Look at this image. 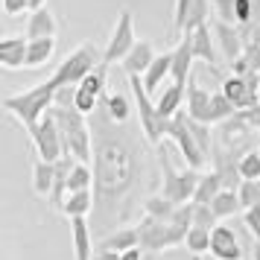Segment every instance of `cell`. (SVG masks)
Segmentation results:
<instances>
[{
    "label": "cell",
    "instance_id": "cell-38",
    "mask_svg": "<svg viewBox=\"0 0 260 260\" xmlns=\"http://www.w3.org/2000/svg\"><path fill=\"white\" fill-rule=\"evenodd\" d=\"M6 15H24L29 12V0H0Z\"/></svg>",
    "mask_w": 260,
    "mask_h": 260
},
{
    "label": "cell",
    "instance_id": "cell-29",
    "mask_svg": "<svg viewBox=\"0 0 260 260\" xmlns=\"http://www.w3.org/2000/svg\"><path fill=\"white\" fill-rule=\"evenodd\" d=\"M100 108H103L114 123H126L129 114H132L129 100H126L123 94H106V96H103V103H100Z\"/></svg>",
    "mask_w": 260,
    "mask_h": 260
},
{
    "label": "cell",
    "instance_id": "cell-22",
    "mask_svg": "<svg viewBox=\"0 0 260 260\" xmlns=\"http://www.w3.org/2000/svg\"><path fill=\"white\" fill-rule=\"evenodd\" d=\"M167 76H173V50L170 53H158L152 61V68L143 73V88L152 94V91H158L161 85H164Z\"/></svg>",
    "mask_w": 260,
    "mask_h": 260
},
{
    "label": "cell",
    "instance_id": "cell-20",
    "mask_svg": "<svg viewBox=\"0 0 260 260\" xmlns=\"http://www.w3.org/2000/svg\"><path fill=\"white\" fill-rule=\"evenodd\" d=\"M56 29H59V21H56V15L50 12L47 6L29 12V18H26V38L29 41H36V38H56Z\"/></svg>",
    "mask_w": 260,
    "mask_h": 260
},
{
    "label": "cell",
    "instance_id": "cell-17",
    "mask_svg": "<svg viewBox=\"0 0 260 260\" xmlns=\"http://www.w3.org/2000/svg\"><path fill=\"white\" fill-rule=\"evenodd\" d=\"M190 41H193V56H196V61H205V64H216V36H213V29L208 24L196 26L193 32H190Z\"/></svg>",
    "mask_w": 260,
    "mask_h": 260
},
{
    "label": "cell",
    "instance_id": "cell-12",
    "mask_svg": "<svg viewBox=\"0 0 260 260\" xmlns=\"http://www.w3.org/2000/svg\"><path fill=\"white\" fill-rule=\"evenodd\" d=\"M243 246L237 240L234 228L228 225H216L211 231V257L213 260H243Z\"/></svg>",
    "mask_w": 260,
    "mask_h": 260
},
{
    "label": "cell",
    "instance_id": "cell-16",
    "mask_svg": "<svg viewBox=\"0 0 260 260\" xmlns=\"http://www.w3.org/2000/svg\"><path fill=\"white\" fill-rule=\"evenodd\" d=\"M193 61H196V56H193V41H190V36H181V41L173 47V76H170V79L187 85L190 71H193Z\"/></svg>",
    "mask_w": 260,
    "mask_h": 260
},
{
    "label": "cell",
    "instance_id": "cell-37",
    "mask_svg": "<svg viewBox=\"0 0 260 260\" xmlns=\"http://www.w3.org/2000/svg\"><path fill=\"white\" fill-rule=\"evenodd\" d=\"M193 6V0H176V29L184 32V21H187V12Z\"/></svg>",
    "mask_w": 260,
    "mask_h": 260
},
{
    "label": "cell",
    "instance_id": "cell-18",
    "mask_svg": "<svg viewBox=\"0 0 260 260\" xmlns=\"http://www.w3.org/2000/svg\"><path fill=\"white\" fill-rule=\"evenodd\" d=\"M211 91H205L193 76H190L187 82V114L193 120H199V123H208L211 120ZM211 126V123H208Z\"/></svg>",
    "mask_w": 260,
    "mask_h": 260
},
{
    "label": "cell",
    "instance_id": "cell-5",
    "mask_svg": "<svg viewBox=\"0 0 260 260\" xmlns=\"http://www.w3.org/2000/svg\"><path fill=\"white\" fill-rule=\"evenodd\" d=\"M103 64V53L91 44V41H85V44H79V47L73 50L71 56H64V59L59 61V68L50 73L47 79L56 88H64V85H79L88 76V73H94L96 68Z\"/></svg>",
    "mask_w": 260,
    "mask_h": 260
},
{
    "label": "cell",
    "instance_id": "cell-36",
    "mask_svg": "<svg viewBox=\"0 0 260 260\" xmlns=\"http://www.w3.org/2000/svg\"><path fill=\"white\" fill-rule=\"evenodd\" d=\"M213 6H216V21H222V24H234V26H237L234 0H213Z\"/></svg>",
    "mask_w": 260,
    "mask_h": 260
},
{
    "label": "cell",
    "instance_id": "cell-24",
    "mask_svg": "<svg viewBox=\"0 0 260 260\" xmlns=\"http://www.w3.org/2000/svg\"><path fill=\"white\" fill-rule=\"evenodd\" d=\"M53 184H56V167L50 164V161H41L38 158L36 164H32V190H36V196L50 199Z\"/></svg>",
    "mask_w": 260,
    "mask_h": 260
},
{
    "label": "cell",
    "instance_id": "cell-6",
    "mask_svg": "<svg viewBox=\"0 0 260 260\" xmlns=\"http://www.w3.org/2000/svg\"><path fill=\"white\" fill-rule=\"evenodd\" d=\"M129 88H132V96H135V106H138V123H141L143 138L158 146L161 138H167L170 120H164L161 114H158V106L149 100V91L143 88L141 76H129Z\"/></svg>",
    "mask_w": 260,
    "mask_h": 260
},
{
    "label": "cell",
    "instance_id": "cell-25",
    "mask_svg": "<svg viewBox=\"0 0 260 260\" xmlns=\"http://www.w3.org/2000/svg\"><path fill=\"white\" fill-rule=\"evenodd\" d=\"M222 190H225V178L219 176V170H211V173H205V176L199 178V187H196L193 202H199V205H211Z\"/></svg>",
    "mask_w": 260,
    "mask_h": 260
},
{
    "label": "cell",
    "instance_id": "cell-35",
    "mask_svg": "<svg viewBox=\"0 0 260 260\" xmlns=\"http://www.w3.org/2000/svg\"><path fill=\"white\" fill-rule=\"evenodd\" d=\"M243 222H246V228L251 231L254 243H260V205H254V208H246V213H243Z\"/></svg>",
    "mask_w": 260,
    "mask_h": 260
},
{
    "label": "cell",
    "instance_id": "cell-8",
    "mask_svg": "<svg viewBox=\"0 0 260 260\" xmlns=\"http://www.w3.org/2000/svg\"><path fill=\"white\" fill-rule=\"evenodd\" d=\"M138 44V36H135V21H132L129 9H120L117 24L111 29V36L106 41V50H103V61L106 64H114V61H123Z\"/></svg>",
    "mask_w": 260,
    "mask_h": 260
},
{
    "label": "cell",
    "instance_id": "cell-15",
    "mask_svg": "<svg viewBox=\"0 0 260 260\" xmlns=\"http://www.w3.org/2000/svg\"><path fill=\"white\" fill-rule=\"evenodd\" d=\"M155 56H158V53H155V44L149 41V38H141V41L135 44V50H132L120 64H123L126 76H143V73L152 68Z\"/></svg>",
    "mask_w": 260,
    "mask_h": 260
},
{
    "label": "cell",
    "instance_id": "cell-1",
    "mask_svg": "<svg viewBox=\"0 0 260 260\" xmlns=\"http://www.w3.org/2000/svg\"><path fill=\"white\" fill-rule=\"evenodd\" d=\"M94 132V234L106 237L123 228L135 213L138 193L143 187L146 155L141 141L126 129V123H114L103 108L91 114Z\"/></svg>",
    "mask_w": 260,
    "mask_h": 260
},
{
    "label": "cell",
    "instance_id": "cell-44",
    "mask_svg": "<svg viewBox=\"0 0 260 260\" xmlns=\"http://www.w3.org/2000/svg\"><path fill=\"white\" fill-rule=\"evenodd\" d=\"M190 260H208V257H190ZM213 260V257H211Z\"/></svg>",
    "mask_w": 260,
    "mask_h": 260
},
{
    "label": "cell",
    "instance_id": "cell-23",
    "mask_svg": "<svg viewBox=\"0 0 260 260\" xmlns=\"http://www.w3.org/2000/svg\"><path fill=\"white\" fill-rule=\"evenodd\" d=\"M61 213L68 219L76 216H91L94 213V190H82V193H68V199L61 205Z\"/></svg>",
    "mask_w": 260,
    "mask_h": 260
},
{
    "label": "cell",
    "instance_id": "cell-32",
    "mask_svg": "<svg viewBox=\"0 0 260 260\" xmlns=\"http://www.w3.org/2000/svg\"><path fill=\"white\" fill-rule=\"evenodd\" d=\"M237 173L243 181H260V149H246V155L237 161Z\"/></svg>",
    "mask_w": 260,
    "mask_h": 260
},
{
    "label": "cell",
    "instance_id": "cell-28",
    "mask_svg": "<svg viewBox=\"0 0 260 260\" xmlns=\"http://www.w3.org/2000/svg\"><path fill=\"white\" fill-rule=\"evenodd\" d=\"M82 190H94V170H91V164L76 161V167L68 176V193H82Z\"/></svg>",
    "mask_w": 260,
    "mask_h": 260
},
{
    "label": "cell",
    "instance_id": "cell-19",
    "mask_svg": "<svg viewBox=\"0 0 260 260\" xmlns=\"http://www.w3.org/2000/svg\"><path fill=\"white\" fill-rule=\"evenodd\" d=\"M141 246V234H138V225H123L117 231H111L100 240V251H129V248H138Z\"/></svg>",
    "mask_w": 260,
    "mask_h": 260
},
{
    "label": "cell",
    "instance_id": "cell-31",
    "mask_svg": "<svg viewBox=\"0 0 260 260\" xmlns=\"http://www.w3.org/2000/svg\"><path fill=\"white\" fill-rule=\"evenodd\" d=\"M184 246L193 257H202L205 251H211V231L208 228H199V225H193L187 231V240H184Z\"/></svg>",
    "mask_w": 260,
    "mask_h": 260
},
{
    "label": "cell",
    "instance_id": "cell-42",
    "mask_svg": "<svg viewBox=\"0 0 260 260\" xmlns=\"http://www.w3.org/2000/svg\"><path fill=\"white\" fill-rule=\"evenodd\" d=\"M44 3H47V0H29V12H36V9H44Z\"/></svg>",
    "mask_w": 260,
    "mask_h": 260
},
{
    "label": "cell",
    "instance_id": "cell-14",
    "mask_svg": "<svg viewBox=\"0 0 260 260\" xmlns=\"http://www.w3.org/2000/svg\"><path fill=\"white\" fill-rule=\"evenodd\" d=\"M71 240H73V260H94V228L88 216L71 219Z\"/></svg>",
    "mask_w": 260,
    "mask_h": 260
},
{
    "label": "cell",
    "instance_id": "cell-21",
    "mask_svg": "<svg viewBox=\"0 0 260 260\" xmlns=\"http://www.w3.org/2000/svg\"><path fill=\"white\" fill-rule=\"evenodd\" d=\"M184 96H187V85L181 82H170L158 94V100H155V106H158V114L164 120H173L178 114V108H181V103H184Z\"/></svg>",
    "mask_w": 260,
    "mask_h": 260
},
{
    "label": "cell",
    "instance_id": "cell-9",
    "mask_svg": "<svg viewBox=\"0 0 260 260\" xmlns=\"http://www.w3.org/2000/svg\"><path fill=\"white\" fill-rule=\"evenodd\" d=\"M167 138H173V143L178 146V152H181V158L187 161V167L199 170V167L208 161V155L202 152V146L196 143L193 132H190V117L187 114L178 111L176 117L170 120V126H167Z\"/></svg>",
    "mask_w": 260,
    "mask_h": 260
},
{
    "label": "cell",
    "instance_id": "cell-26",
    "mask_svg": "<svg viewBox=\"0 0 260 260\" xmlns=\"http://www.w3.org/2000/svg\"><path fill=\"white\" fill-rule=\"evenodd\" d=\"M56 53V38H36L29 41V53H26V68H41L47 64Z\"/></svg>",
    "mask_w": 260,
    "mask_h": 260
},
{
    "label": "cell",
    "instance_id": "cell-27",
    "mask_svg": "<svg viewBox=\"0 0 260 260\" xmlns=\"http://www.w3.org/2000/svg\"><path fill=\"white\" fill-rule=\"evenodd\" d=\"M176 208L178 205H173V202L167 199V196H161V193H155V196H149V199H143V213L152 216V219H164V222H170L173 213H176Z\"/></svg>",
    "mask_w": 260,
    "mask_h": 260
},
{
    "label": "cell",
    "instance_id": "cell-39",
    "mask_svg": "<svg viewBox=\"0 0 260 260\" xmlns=\"http://www.w3.org/2000/svg\"><path fill=\"white\" fill-rule=\"evenodd\" d=\"M240 117L246 120L251 129H257V132H260V103H257L254 108H248V111H240Z\"/></svg>",
    "mask_w": 260,
    "mask_h": 260
},
{
    "label": "cell",
    "instance_id": "cell-11",
    "mask_svg": "<svg viewBox=\"0 0 260 260\" xmlns=\"http://www.w3.org/2000/svg\"><path fill=\"white\" fill-rule=\"evenodd\" d=\"M213 36H216V47H219V53L225 56L228 64H234L237 59L246 56V38L240 32V26L216 21V24H213Z\"/></svg>",
    "mask_w": 260,
    "mask_h": 260
},
{
    "label": "cell",
    "instance_id": "cell-33",
    "mask_svg": "<svg viewBox=\"0 0 260 260\" xmlns=\"http://www.w3.org/2000/svg\"><path fill=\"white\" fill-rule=\"evenodd\" d=\"M193 225H199V228H208L213 231L216 228V213H213L211 205H199V202H193Z\"/></svg>",
    "mask_w": 260,
    "mask_h": 260
},
{
    "label": "cell",
    "instance_id": "cell-43",
    "mask_svg": "<svg viewBox=\"0 0 260 260\" xmlns=\"http://www.w3.org/2000/svg\"><path fill=\"white\" fill-rule=\"evenodd\" d=\"M254 260H260V243H254Z\"/></svg>",
    "mask_w": 260,
    "mask_h": 260
},
{
    "label": "cell",
    "instance_id": "cell-40",
    "mask_svg": "<svg viewBox=\"0 0 260 260\" xmlns=\"http://www.w3.org/2000/svg\"><path fill=\"white\" fill-rule=\"evenodd\" d=\"M120 260H143V248L141 246L129 248V251H123V254H120Z\"/></svg>",
    "mask_w": 260,
    "mask_h": 260
},
{
    "label": "cell",
    "instance_id": "cell-2",
    "mask_svg": "<svg viewBox=\"0 0 260 260\" xmlns=\"http://www.w3.org/2000/svg\"><path fill=\"white\" fill-rule=\"evenodd\" d=\"M50 114L59 123L61 141H64V152L73 155V158L82 161V164H91V158H94V132H91V120L85 117L82 111H76V108H61V106H53Z\"/></svg>",
    "mask_w": 260,
    "mask_h": 260
},
{
    "label": "cell",
    "instance_id": "cell-13",
    "mask_svg": "<svg viewBox=\"0 0 260 260\" xmlns=\"http://www.w3.org/2000/svg\"><path fill=\"white\" fill-rule=\"evenodd\" d=\"M26 53H29V38L26 36L0 38V64L6 71H21V68H26Z\"/></svg>",
    "mask_w": 260,
    "mask_h": 260
},
{
    "label": "cell",
    "instance_id": "cell-4",
    "mask_svg": "<svg viewBox=\"0 0 260 260\" xmlns=\"http://www.w3.org/2000/svg\"><path fill=\"white\" fill-rule=\"evenodd\" d=\"M158 167H161V196L173 202V205H187L196 196V187H199V173L187 167V170H176L170 155H167V146L158 143Z\"/></svg>",
    "mask_w": 260,
    "mask_h": 260
},
{
    "label": "cell",
    "instance_id": "cell-34",
    "mask_svg": "<svg viewBox=\"0 0 260 260\" xmlns=\"http://www.w3.org/2000/svg\"><path fill=\"white\" fill-rule=\"evenodd\" d=\"M237 193H240V205H243V208L260 205V181H243V184L237 187Z\"/></svg>",
    "mask_w": 260,
    "mask_h": 260
},
{
    "label": "cell",
    "instance_id": "cell-10",
    "mask_svg": "<svg viewBox=\"0 0 260 260\" xmlns=\"http://www.w3.org/2000/svg\"><path fill=\"white\" fill-rule=\"evenodd\" d=\"M228 100H231V106L237 111H248V108L257 106V96H260V76H225L222 79V88H219Z\"/></svg>",
    "mask_w": 260,
    "mask_h": 260
},
{
    "label": "cell",
    "instance_id": "cell-41",
    "mask_svg": "<svg viewBox=\"0 0 260 260\" xmlns=\"http://www.w3.org/2000/svg\"><path fill=\"white\" fill-rule=\"evenodd\" d=\"M94 260H120L117 251H100V254H94Z\"/></svg>",
    "mask_w": 260,
    "mask_h": 260
},
{
    "label": "cell",
    "instance_id": "cell-7",
    "mask_svg": "<svg viewBox=\"0 0 260 260\" xmlns=\"http://www.w3.org/2000/svg\"><path fill=\"white\" fill-rule=\"evenodd\" d=\"M29 138H32V146H36V152L41 161H50V164H56L64 158V141H61V132H59V123L53 114H44V120L29 129Z\"/></svg>",
    "mask_w": 260,
    "mask_h": 260
},
{
    "label": "cell",
    "instance_id": "cell-3",
    "mask_svg": "<svg viewBox=\"0 0 260 260\" xmlns=\"http://www.w3.org/2000/svg\"><path fill=\"white\" fill-rule=\"evenodd\" d=\"M56 91H59V88L50 82V79H44V82L26 88L21 94L6 96V100H3V108H6L18 123H24L26 132H29L32 126H38V123L44 120V114H47L50 108L56 106Z\"/></svg>",
    "mask_w": 260,
    "mask_h": 260
},
{
    "label": "cell",
    "instance_id": "cell-30",
    "mask_svg": "<svg viewBox=\"0 0 260 260\" xmlns=\"http://www.w3.org/2000/svg\"><path fill=\"white\" fill-rule=\"evenodd\" d=\"M213 213H216V219H228V216H234L243 205H240V193L237 190H222L216 199L211 202Z\"/></svg>",
    "mask_w": 260,
    "mask_h": 260
}]
</instances>
